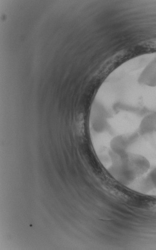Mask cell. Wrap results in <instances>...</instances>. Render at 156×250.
<instances>
[{
	"instance_id": "cell-1",
	"label": "cell",
	"mask_w": 156,
	"mask_h": 250,
	"mask_svg": "<svg viewBox=\"0 0 156 250\" xmlns=\"http://www.w3.org/2000/svg\"><path fill=\"white\" fill-rule=\"evenodd\" d=\"M112 165L108 171L117 181L128 185L146 173L150 163L145 156L129 151L119 154L111 153Z\"/></svg>"
},
{
	"instance_id": "cell-2",
	"label": "cell",
	"mask_w": 156,
	"mask_h": 250,
	"mask_svg": "<svg viewBox=\"0 0 156 250\" xmlns=\"http://www.w3.org/2000/svg\"><path fill=\"white\" fill-rule=\"evenodd\" d=\"M131 142V137L126 134L118 135L110 142L111 153L119 154L128 151Z\"/></svg>"
},
{
	"instance_id": "cell-3",
	"label": "cell",
	"mask_w": 156,
	"mask_h": 250,
	"mask_svg": "<svg viewBox=\"0 0 156 250\" xmlns=\"http://www.w3.org/2000/svg\"><path fill=\"white\" fill-rule=\"evenodd\" d=\"M139 82L147 86H156V62H151L144 69L139 77Z\"/></svg>"
},
{
	"instance_id": "cell-5",
	"label": "cell",
	"mask_w": 156,
	"mask_h": 250,
	"mask_svg": "<svg viewBox=\"0 0 156 250\" xmlns=\"http://www.w3.org/2000/svg\"><path fill=\"white\" fill-rule=\"evenodd\" d=\"M147 178L152 188L156 189V167L151 170Z\"/></svg>"
},
{
	"instance_id": "cell-4",
	"label": "cell",
	"mask_w": 156,
	"mask_h": 250,
	"mask_svg": "<svg viewBox=\"0 0 156 250\" xmlns=\"http://www.w3.org/2000/svg\"><path fill=\"white\" fill-rule=\"evenodd\" d=\"M139 132L142 135L156 132V111L145 116L141 121Z\"/></svg>"
}]
</instances>
